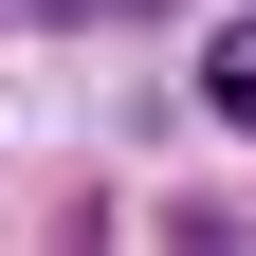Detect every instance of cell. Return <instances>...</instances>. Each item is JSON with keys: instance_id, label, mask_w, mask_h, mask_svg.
Listing matches in <instances>:
<instances>
[{"instance_id": "cell-1", "label": "cell", "mask_w": 256, "mask_h": 256, "mask_svg": "<svg viewBox=\"0 0 256 256\" xmlns=\"http://www.w3.org/2000/svg\"><path fill=\"white\" fill-rule=\"evenodd\" d=\"M202 110H220V128H256V18H220V37H202Z\"/></svg>"}, {"instance_id": "cell-2", "label": "cell", "mask_w": 256, "mask_h": 256, "mask_svg": "<svg viewBox=\"0 0 256 256\" xmlns=\"http://www.w3.org/2000/svg\"><path fill=\"white\" fill-rule=\"evenodd\" d=\"M55 18H92V0H55Z\"/></svg>"}]
</instances>
